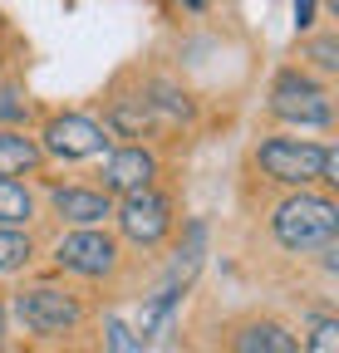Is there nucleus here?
<instances>
[{
	"mask_svg": "<svg viewBox=\"0 0 339 353\" xmlns=\"http://www.w3.org/2000/svg\"><path fill=\"white\" fill-rule=\"evenodd\" d=\"M271 231L285 250H325L339 231V206L329 196H315V192L285 196L271 216Z\"/></svg>",
	"mask_w": 339,
	"mask_h": 353,
	"instance_id": "1",
	"label": "nucleus"
},
{
	"mask_svg": "<svg viewBox=\"0 0 339 353\" xmlns=\"http://www.w3.org/2000/svg\"><path fill=\"white\" fill-rule=\"evenodd\" d=\"M334 148L325 143H305V138H271L256 148V162L271 182H285V187H310L325 176V162H329Z\"/></svg>",
	"mask_w": 339,
	"mask_h": 353,
	"instance_id": "2",
	"label": "nucleus"
},
{
	"mask_svg": "<svg viewBox=\"0 0 339 353\" xmlns=\"http://www.w3.org/2000/svg\"><path fill=\"white\" fill-rule=\"evenodd\" d=\"M271 113L285 118V123H305V128H325L334 118L329 94H325L310 74H300V69L275 74V83H271Z\"/></svg>",
	"mask_w": 339,
	"mask_h": 353,
	"instance_id": "3",
	"label": "nucleus"
},
{
	"mask_svg": "<svg viewBox=\"0 0 339 353\" xmlns=\"http://www.w3.org/2000/svg\"><path fill=\"white\" fill-rule=\"evenodd\" d=\"M15 314H20V324H25L30 334H69V329L84 319V309H79L74 294L39 285V290L15 294Z\"/></svg>",
	"mask_w": 339,
	"mask_h": 353,
	"instance_id": "4",
	"label": "nucleus"
},
{
	"mask_svg": "<svg viewBox=\"0 0 339 353\" xmlns=\"http://www.w3.org/2000/svg\"><path fill=\"white\" fill-rule=\"evenodd\" d=\"M104 148H108V128H99L94 118H84V113H59V118H50L45 148H39V152L79 162V157H99Z\"/></svg>",
	"mask_w": 339,
	"mask_h": 353,
	"instance_id": "5",
	"label": "nucleus"
},
{
	"mask_svg": "<svg viewBox=\"0 0 339 353\" xmlns=\"http://www.w3.org/2000/svg\"><path fill=\"white\" fill-rule=\"evenodd\" d=\"M118 226L138 245H157L167 236V226H173V201H167L162 192H153V187L133 192V196H123V206H118Z\"/></svg>",
	"mask_w": 339,
	"mask_h": 353,
	"instance_id": "6",
	"label": "nucleus"
},
{
	"mask_svg": "<svg viewBox=\"0 0 339 353\" xmlns=\"http://www.w3.org/2000/svg\"><path fill=\"white\" fill-rule=\"evenodd\" d=\"M55 260L74 275H108L118 265V241L108 231H69L55 245Z\"/></svg>",
	"mask_w": 339,
	"mask_h": 353,
	"instance_id": "7",
	"label": "nucleus"
},
{
	"mask_svg": "<svg viewBox=\"0 0 339 353\" xmlns=\"http://www.w3.org/2000/svg\"><path fill=\"white\" fill-rule=\"evenodd\" d=\"M157 176V157L148 148H118L108 162H104V192H118V196H133V192H148Z\"/></svg>",
	"mask_w": 339,
	"mask_h": 353,
	"instance_id": "8",
	"label": "nucleus"
},
{
	"mask_svg": "<svg viewBox=\"0 0 339 353\" xmlns=\"http://www.w3.org/2000/svg\"><path fill=\"white\" fill-rule=\"evenodd\" d=\"M50 201H55V211H59L64 221H74L79 231H94L104 216H113L108 192H89V187H59Z\"/></svg>",
	"mask_w": 339,
	"mask_h": 353,
	"instance_id": "9",
	"label": "nucleus"
},
{
	"mask_svg": "<svg viewBox=\"0 0 339 353\" xmlns=\"http://www.w3.org/2000/svg\"><path fill=\"white\" fill-rule=\"evenodd\" d=\"M231 348L236 353H295V334L275 319H251V324L236 329Z\"/></svg>",
	"mask_w": 339,
	"mask_h": 353,
	"instance_id": "10",
	"label": "nucleus"
},
{
	"mask_svg": "<svg viewBox=\"0 0 339 353\" xmlns=\"http://www.w3.org/2000/svg\"><path fill=\"white\" fill-rule=\"evenodd\" d=\"M39 143L35 138H25V132H0V176L6 182H15L20 172H35L39 167Z\"/></svg>",
	"mask_w": 339,
	"mask_h": 353,
	"instance_id": "11",
	"label": "nucleus"
},
{
	"mask_svg": "<svg viewBox=\"0 0 339 353\" xmlns=\"http://www.w3.org/2000/svg\"><path fill=\"white\" fill-rule=\"evenodd\" d=\"M202 241H206V226H202V221H192V226H187V245H182L177 260H173V285H167L173 294H177V285H187V280L197 275V265H202Z\"/></svg>",
	"mask_w": 339,
	"mask_h": 353,
	"instance_id": "12",
	"label": "nucleus"
},
{
	"mask_svg": "<svg viewBox=\"0 0 339 353\" xmlns=\"http://www.w3.org/2000/svg\"><path fill=\"white\" fill-rule=\"evenodd\" d=\"M143 99H148L153 118H167V123H187V118H192V103H187V94H177L173 83H153Z\"/></svg>",
	"mask_w": 339,
	"mask_h": 353,
	"instance_id": "13",
	"label": "nucleus"
},
{
	"mask_svg": "<svg viewBox=\"0 0 339 353\" xmlns=\"http://www.w3.org/2000/svg\"><path fill=\"white\" fill-rule=\"evenodd\" d=\"M35 216V201H30V192L20 187V182H6L0 176V226H25V221Z\"/></svg>",
	"mask_w": 339,
	"mask_h": 353,
	"instance_id": "14",
	"label": "nucleus"
},
{
	"mask_svg": "<svg viewBox=\"0 0 339 353\" xmlns=\"http://www.w3.org/2000/svg\"><path fill=\"white\" fill-rule=\"evenodd\" d=\"M30 255H35V245H30L25 231L0 226V275H10V270H20V265H30Z\"/></svg>",
	"mask_w": 339,
	"mask_h": 353,
	"instance_id": "15",
	"label": "nucleus"
},
{
	"mask_svg": "<svg viewBox=\"0 0 339 353\" xmlns=\"http://www.w3.org/2000/svg\"><path fill=\"white\" fill-rule=\"evenodd\" d=\"M104 348H108V353H148L143 334H138V329H128L118 314H108V319H104Z\"/></svg>",
	"mask_w": 339,
	"mask_h": 353,
	"instance_id": "16",
	"label": "nucleus"
},
{
	"mask_svg": "<svg viewBox=\"0 0 339 353\" xmlns=\"http://www.w3.org/2000/svg\"><path fill=\"white\" fill-rule=\"evenodd\" d=\"M108 123H113V128H123V132H143V128H148V123H157V118H153L148 99H118Z\"/></svg>",
	"mask_w": 339,
	"mask_h": 353,
	"instance_id": "17",
	"label": "nucleus"
},
{
	"mask_svg": "<svg viewBox=\"0 0 339 353\" xmlns=\"http://www.w3.org/2000/svg\"><path fill=\"white\" fill-rule=\"evenodd\" d=\"M305 353H339V319L315 314L310 319V334H305Z\"/></svg>",
	"mask_w": 339,
	"mask_h": 353,
	"instance_id": "18",
	"label": "nucleus"
},
{
	"mask_svg": "<svg viewBox=\"0 0 339 353\" xmlns=\"http://www.w3.org/2000/svg\"><path fill=\"white\" fill-rule=\"evenodd\" d=\"M305 59H315L325 74H334V69H339V39H334V34L310 39V44H305Z\"/></svg>",
	"mask_w": 339,
	"mask_h": 353,
	"instance_id": "19",
	"label": "nucleus"
},
{
	"mask_svg": "<svg viewBox=\"0 0 339 353\" xmlns=\"http://www.w3.org/2000/svg\"><path fill=\"white\" fill-rule=\"evenodd\" d=\"M0 118H6V123H20L25 118V103L10 94V88H6V94H0Z\"/></svg>",
	"mask_w": 339,
	"mask_h": 353,
	"instance_id": "20",
	"label": "nucleus"
},
{
	"mask_svg": "<svg viewBox=\"0 0 339 353\" xmlns=\"http://www.w3.org/2000/svg\"><path fill=\"white\" fill-rule=\"evenodd\" d=\"M310 20H315V0H295V25L305 30Z\"/></svg>",
	"mask_w": 339,
	"mask_h": 353,
	"instance_id": "21",
	"label": "nucleus"
},
{
	"mask_svg": "<svg viewBox=\"0 0 339 353\" xmlns=\"http://www.w3.org/2000/svg\"><path fill=\"white\" fill-rule=\"evenodd\" d=\"M0 339H6V304H0Z\"/></svg>",
	"mask_w": 339,
	"mask_h": 353,
	"instance_id": "22",
	"label": "nucleus"
},
{
	"mask_svg": "<svg viewBox=\"0 0 339 353\" xmlns=\"http://www.w3.org/2000/svg\"><path fill=\"white\" fill-rule=\"evenodd\" d=\"M187 6H206V0H187Z\"/></svg>",
	"mask_w": 339,
	"mask_h": 353,
	"instance_id": "23",
	"label": "nucleus"
}]
</instances>
